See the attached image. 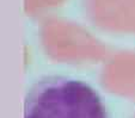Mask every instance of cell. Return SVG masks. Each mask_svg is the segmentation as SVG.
<instances>
[{
  "label": "cell",
  "instance_id": "6da1fadb",
  "mask_svg": "<svg viewBox=\"0 0 135 118\" xmlns=\"http://www.w3.org/2000/svg\"><path fill=\"white\" fill-rule=\"evenodd\" d=\"M23 118H109L99 94L89 84L66 75H44L29 87Z\"/></svg>",
  "mask_w": 135,
  "mask_h": 118
}]
</instances>
